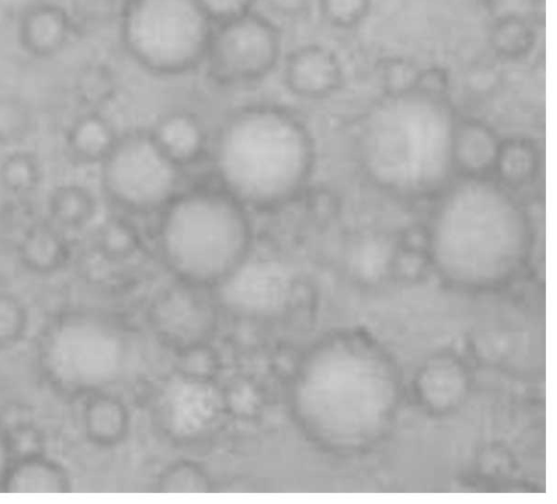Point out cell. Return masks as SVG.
Returning <instances> with one entry per match:
<instances>
[{
    "instance_id": "cell-7",
    "label": "cell",
    "mask_w": 557,
    "mask_h": 504,
    "mask_svg": "<svg viewBox=\"0 0 557 504\" xmlns=\"http://www.w3.org/2000/svg\"><path fill=\"white\" fill-rule=\"evenodd\" d=\"M148 131L160 151L181 169L196 164L209 149L202 122L186 110L163 114Z\"/></svg>"
},
{
    "instance_id": "cell-6",
    "label": "cell",
    "mask_w": 557,
    "mask_h": 504,
    "mask_svg": "<svg viewBox=\"0 0 557 504\" xmlns=\"http://www.w3.org/2000/svg\"><path fill=\"white\" fill-rule=\"evenodd\" d=\"M343 71L337 55L319 43L290 51L283 65V80L290 93L301 99H322L341 85Z\"/></svg>"
},
{
    "instance_id": "cell-1",
    "label": "cell",
    "mask_w": 557,
    "mask_h": 504,
    "mask_svg": "<svg viewBox=\"0 0 557 504\" xmlns=\"http://www.w3.org/2000/svg\"><path fill=\"white\" fill-rule=\"evenodd\" d=\"M220 186L247 209L287 204L304 186L312 161L306 126L289 110L255 103L234 110L212 146Z\"/></svg>"
},
{
    "instance_id": "cell-13",
    "label": "cell",
    "mask_w": 557,
    "mask_h": 504,
    "mask_svg": "<svg viewBox=\"0 0 557 504\" xmlns=\"http://www.w3.org/2000/svg\"><path fill=\"white\" fill-rule=\"evenodd\" d=\"M491 48L506 59H519L527 55L535 43V33L523 17L508 14L498 17L488 32Z\"/></svg>"
},
{
    "instance_id": "cell-16",
    "label": "cell",
    "mask_w": 557,
    "mask_h": 504,
    "mask_svg": "<svg viewBox=\"0 0 557 504\" xmlns=\"http://www.w3.org/2000/svg\"><path fill=\"white\" fill-rule=\"evenodd\" d=\"M76 93L88 110H97L112 93L111 78L101 68H89L78 77Z\"/></svg>"
},
{
    "instance_id": "cell-4",
    "label": "cell",
    "mask_w": 557,
    "mask_h": 504,
    "mask_svg": "<svg viewBox=\"0 0 557 504\" xmlns=\"http://www.w3.org/2000/svg\"><path fill=\"white\" fill-rule=\"evenodd\" d=\"M99 166L104 196L124 212H160L181 191L182 169L160 151L148 130L120 135Z\"/></svg>"
},
{
    "instance_id": "cell-17",
    "label": "cell",
    "mask_w": 557,
    "mask_h": 504,
    "mask_svg": "<svg viewBox=\"0 0 557 504\" xmlns=\"http://www.w3.org/2000/svg\"><path fill=\"white\" fill-rule=\"evenodd\" d=\"M214 25L242 16L250 11L257 0H198Z\"/></svg>"
},
{
    "instance_id": "cell-18",
    "label": "cell",
    "mask_w": 557,
    "mask_h": 504,
    "mask_svg": "<svg viewBox=\"0 0 557 504\" xmlns=\"http://www.w3.org/2000/svg\"><path fill=\"white\" fill-rule=\"evenodd\" d=\"M264 5L273 13L295 18L302 16L310 8L312 0H262Z\"/></svg>"
},
{
    "instance_id": "cell-9",
    "label": "cell",
    "mask_w": 557,
    "mask_h": 504,
    "mask_svg": "<svg viewBox=\"0 0 557 504\" xmlns=\"http://www.w3.org/2000/svg\"><path fill=\"white\" fill-rule=\"evenodd\" d=\"M119 137L107 116L98 110H87L70 124L65 134V151L76 165H100Z\"/></svg>"
},
{
    "instance_id": "cell-11",
    "label": "cell",
    "mask_w": 557,
    "mask_h": 504,
    "mask_svg": "<svg viewBox=\"0 0 557 504\" xmlns=\"http://www.w3.org/2000/svg\"><path fill=\"white\" fill-rule=\"evenodd\" d=\"M48 218L64 231L81 230L97 212V200L85 186L69 182L51 190L48 202Z\"/></svg>"
},
{
    "instance_id": "cell-12",
    "label": "cell",
    "mask_w": 557,
    "mask_h": 504,
    "mask_svg": "<svg viewBox=\"0 0 557 504\" xmlns=\"http://www.w3.org/2000/svg\"><path fill=\"white\" fill-rule=\"evenodd\" d=\"M42 175L40 159L29 150L12 151L0 163V185L16 198L33 194L39 188Z\"/></svg>"
},
{
    "instance_id": "cell-8",
    "label": "cell",
    "mask_w": 557,
    "mask_h": 504,
    "mask_svg": "<svg viewBox=\"0 0 557 504\" xmlns=\"http://www.w3.org/2000/svg\"><path fill=\"white\" fill-rule=\"evenodd\" d=\"M18 40L26 53L46 59L60 53L73 33L67 12L53 3H37L27 8L20 17Z\"/></svg>"
},
{
    "instance_id": "cell-10",
    "label": "cell",
    "mask_w": 557,
    "mask_h": 504,
    "mask_svg": "<svg viewBox=\"0 0 557 504\" xmlns=\"http://www.w3.org/2000/svg\"><path fill=\"white\" fill-rule=\"evenodd\" d=\"M18 250L24 263L36 270L57 268L69 255L66 231L49 218L33 222L23 232Z\"/></svg>"
},
{
    "instance_id": "cell-14",
    "label": "cell",
    "mask_w": 557,
    "mask_h": 504,
    "mask_svg": "<svg viewBox=\"0 0 557 504\" xmlns=\"http://www.w3.org/2000/svg\"><path fill=\"white\" fill-rule=\"evenodd\" d=\"M34 130V113L20 96L0 94V146L23 143Z\"/></svg>"
},
{
    "instance_id": "cell-3",
    "label": "cell",
    "mask_w": 557,
    "mask_h": 504,
    "mask_svg": "<svg viewBox=\"0 0 557 504\" xmlns=\"http://www.w3.org/2000/svg\"><path fill=\"white\" fill-rule=\"evenodd\" d=\"M213 27L198 0H124L119 34L139 67L172 77L202 65Z\"/></svg>"
},
{
    "instance_id": "cell-15",
    "label": "cell",
    "mask_w": 557,
    "mask_h": 504,
    "mask_svg": "<svg viewBox=\"0 0 557 504\" xmlns=\"http://www.w3.org/2000/svg\"><path fill=\"white\" fill-rule=\"evenodd\" d=\"M372 0H317L325 23L339 29L359 26L368 16Z\"/></svg>"
},
{
    "instance_id": "cell-5",
    "label": "cell",
    "mask_w": 557,
    "mask_h": 504,
    "mask_svg": "<svg viewBox=\"0 0 557 504\" xmlns=\"http://www.w3.org/2000/svg\"><path fill=\"white\" fill-rule=\"evenodd\" d=\"M282 52L283 37L276 24L250 11L214 25L202 65L215 84L240 87L268 77Z\"/></svg>"
},
{
    "instance_id": "cell-2",
    "label": "cell",
    "mask_w": 557,
    "mask_h": 504,
    "mask_svg": "<svg viewBox=\"0 0 557 504\" xmlns=\"http://www.w3.org/2000/svg\"><path fill=\"white\" fill-rule=\"evenodd\" d=\"M159 213V250L182 278L215 282L244 265L253 235L249 212L221 186L180 191Z\"/></svg>"
}]
</instances>
